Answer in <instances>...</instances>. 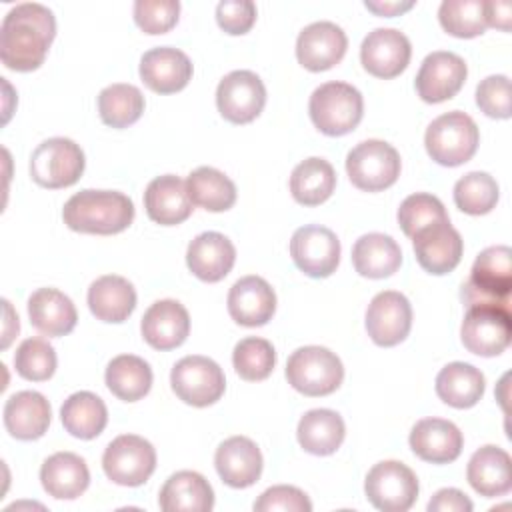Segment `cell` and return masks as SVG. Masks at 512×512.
Returning <instances> with one entry per match:
<instances>
[{"label": "cell", "instance_id": "11", "mask_svg": "<svg viewBox=\"0 0 512 512\" xmlns=\"http://www.w3.org/2000/svg\"><path fill=\"white\" fill-rule=\"evenodd\" d=\"M102 468L114 484L140 486L156 468V450L142 436L122 434L106 446Z\"/></svg>", "mask_w": 512, "mask_h": 512}, {"label": "cell", "instance_id": "34", "mask_svg": "<svg viewBox=\"0 0 512 512\" xmlns=\"http://www.w3.org/2000/svg\"><path fill=\"white\" fill-rule=\"evenodd\" d=\"M346 426L338 412L328 408L308 410L298 422V442L300 446L314 456L334 454L344 442Z\"/></svg>", "mask_w": 512, "mask_h": 512}, {"label": "cell", "instance_id": "21", "mask_svg": "<svg viewBox=\"0 0 512 512\" xmlns=\"http://www.w3.org/2000/svg\"><path fill=\"white\" fill-rule=\"evenodd\" d=\"M140 78L142 82L158 92L172 94L182 88L192 78V62L190 58L172 46H158L140 58Z\"/></svg>", "mask_w": 512, "mask_h": 512}, {"label": "cell", "instance_id": "33", "mask_svg": "<svg viewBox=\"0 0 512 512\" xmlns=\"http://www.w3.org/2000/svg\"><path fill=\"white\" fill-rule=\"evenodd\" d=\"M352 264L364 278L392 276L402 264V250L398 242L382 232L360 236L352 246Z\"/></svg>", "mask_w": 512, "mask_h": 512}, {"label": "cell", "instance_id": "1", "mask_svg": "<svg viewBox=\"0 0 512 512\" xmlns=\"http://www.w3.org/2000/svg\"><path fill=\"white\" fill-rule=\"evenodd\" d=\"M54 36L56 20L50 8L38 2L16 4L0 28L2 64L16 72L40 68Z\"/></svg>", "mask_w": 512, "mask_h": 512}, {"label": "cell", "instance_id": "13", "mask_svg": "<svg viewBox=\"0 0 512 512\" xmlns=\"http://www.w3.org/2000/svg\"><path fill=\"white\" fill-rule=\"evenodd\" d=\"M266 88L252 70H234L226 74L216 88L218 112L232 124H248L262 112Z\"/></svg>", "mask_w": 512, "mask_h": 512}, {"label": "cell", "instance_id": "40", "mask_svg": "<svg viewBox=\"0 0 512 512\" xmlns=\"http://www.w3.org/2000/svg\"><path fill=\"white\" fill-rule=\"evenodd\" d=\"M98 112L104 124L126 128L142 116L144 96L140 88L132 84H110L98 94Z\"/></svg>", "mask_w": 512, "mask_h": 512}, {"label": "cell", "instance_id": "45", "mask_svg": "<svg viewBox=\"0 0 512 512\" xmlns=\"http://www.w3.org/2000/svg\"><path fill=\"white\" fill-rule=\"evenodd\" d=\"M440 220H448L446 208L436 196L426 192L410 194L398 208V224L408 238Z\"/></svg>", "mask_w": 512, "mask_h": 512}, {"label": "cell", "instance_id": "53", "mask_svg": "<svg viewBox=\"0 0 512 512\" xmlns=\"http://www.w3.org/2000/svg\"><path fill=\"white\" fill-rule=\"evenodd\" d=\"M2 304H4V312H6V324H4V342H2V348H8V344L12 342V338L18 334L20 324H18V316H14V312H12L10 302H8V300H4Z\"/></svg>", "mask_w": 512, "mask_h": 512}, {"label": "cell", "instance_id": "3", "mask_svg": "<svg viewBox=\"0 0 512 512\" xmlns=\"http://www.w3.org/2000/svg\"><path fill=\"white\" fill-rule=\"evenodd\" d=\"M512 292V250L508 246H490L482 250L462 286V300L470 306L510 308Z\"/></svg>", "mask_w": 512, "mask_h": 512}, {"label": "cell", "instance_id": "10", "mask_svg": "<svg viewBox=\"0 0 512 512\" xmlns=\"http://www.w3.org/2000/svg\"><path fill=\"white\" fill-rule=\"evenodd\" d=\"M170 384L182 402L196 408L218 402L226 390L222 368L212 358L198 354L184 356L174 364L170 372Z\"/></svg>", "mask_w": 512, "mask_h": 512}, {"label": "cell", "instance_id": "29", "mask_svg": "<svg viewBox=\"0 0 512 512\" xmlns=\"http://www.w3.org/2000/svg\"><path fill=\"white\" fill-rule=\"evenodd\" d=\"M40 482L48 496L58 500H74L90 484V472L74 452H56L48 456L40 468Z\"/></svg>", "mask_w": 512, "mask_h": 512}, {"label": "cell", "instance_id": "20", "mask_svg": "<svg viewBox=\"0 0 512 512\" xmlns=\"http://www.w3.org/2000/svg\"><path fill=\"white\" fill-rule=\"evenodd\" d=\"M462 444L460 428L444 418H422L410 432L412 452L432 464L454 462L462 452Z\"/></svg>", "mask_w": 512, "mask_h": 512}, {"label": "cell", "instance_id": "8", "mask_svg": "<svg viewBox=\"0 0 512 512\" xmlns=\"http://www.w3.org/2000/svg\"><path fill=\"white\" fill-rule=\"evenodd\" d=\"M82 148L62 136H54L38 144L30 158V176L44 188H66L78 182L84 172Z\"/></svg>", "mask_w": 512, "mask_h": 512}, {"label": "cell", "instance_id": "49", "mask_svg": "<svg viewBox=\"0 0 512 512\" xmlns=\"http://www.w3.org/2000/svg\"><path fill=\"white\" fill-rule=\"evenodd\" d=\"M216 22L228 34H246L256 22V4L252 0H222L216 6Z\"/></svg>", "mask_w": 512, "mask_h": 512}, {"label": "cell", "instance_id": "17", "mask_svg": "<svg viewBox=\"0 0 512 512\" xmlns=\"http://www.w3.org/2000/svg\"><path fill=\"white\" fill-rule=\"evenodd\" d=\"M412 244L418 264L436 276L452 272L460 264L464 252L462 236L450 224V218L418 230L412 236Z\"/></svg>", "mask_w": 512, "mask_h": 512}, {"label": "cell", "instance_id": "48", "mask_svg": "<svg viewBox=\"0 0 512 512\" xmlns=\"http://www.w3.org/2000/svg\"><path fill=\"white\" fill-rule=\"evenodd\" d=\"M256 512H310L312 502L296 486H272L254 502Z\"/></svg>", "mask_w": 512, "mask_h": 512}, {"label": "cell", "instance_id": "4", "mask_svg": "<svg viewBox=\"0 0 512 512\" xmlns=\"http://www.w3.org/2000/svg\"><path fill=\"white\" fill-rule=\"evenodd\" d=\"M308 112L322 134L344 136L360 124L364 100L360 90L348 82H324L312 92Z\"/></svg>", "mask_w": 512, "mask_h": 512}, {"label": "cell", "instance_id": "15", "mask_svg": "<svg viewBox=\"0 0 512 512\" xmlns=\"http://www.w3.org/2000/svg\"><path fill=\"white\" fill-rule=\"evenodd\" d=\"M466 76L468 68L464 58L454 52L436 50L422 60L414 86L424 102L438 104L454 98L464 86Z\"/></svg>", "mask_w": 512, "mask_h": 512}, {"label": "cell", "instance_id": "37", "mask_svg": "<svg viewBox=\"0 0 512 512\" xmlns=\"http://www.w3.org/2000/svg\"><path fill=\"white\" fill-rule=\"evenodd\" d=\"M336 188V172L324 158L302 160L290 174V192L298 204L318 206L326 202Z\"/></svg>", "mask_w": 512, "mask_h": 512}, {"label": "cell", "instance_id": "42", "mask_svg": "<svg viewBox=\"0 0 512 512\" xmlns=\"http://www.w3.org/2000/svg\"><path fill=\"white\" fill-rule=\"evenodd\" d=\"M500 196L498 182L488 172H468L454 184V204L472 216L488 214Z\"/></svg>", "mask_w": 512, "mask_h": 512}, {"label": "cell", "instance_id": "14", "mask_svg": "<svg viewBox=\"0 0 512 512\" xmlns=\"http://www.w3.org/2000/svg\"><path fill=\"white\" fill-rule=\"evenodd\" d=\"M290 256L306 276L326 278L338 268L340 240L330 228L308 224L292 234Z\"/></svg>", "mask_w": 512, "mask_h": 512}, {"label": "cell", "instance_id": "35", "mask_svg": "<svg viewBox=\"0 0 512 512\" xmlns=\"http://www.w3.org/2000/svg\"><path fill=\"white\" fill-rule=\"evenodd\" d=\"M484 388V374L468 362H450L436 376V394L452 408H472Z\"/></svg>", "mask_w": 512, "mask_h": 512}, {"label": "cell", "instance_id": "25", "mask_svg": "<svg viewBox=\"0 0 512 512\" xmlns=\"http://www.w3.org/2000/svg\"><path fill=\"white\" fill-rule=\"evenodd\" d=\"M144 340L156 350L178 348L190 332L188 310L178 300H158L142 316Z\"/></svg>", "mask_w": 512, "mask_h": 512}, {"label": "cell", "instance_id": "44", "mask_svg": "<svg viewBox=\"0 0 512 512\" xmlns=\"http://www.w3.org/2000/svg\"><path fill=\"white\" fill-rule=\"evenodd\" d=\"M14 368L24 380L44 382L56 372V352L44 338H26L16 348Z\"/></svg>", "mask_w": 512, "mask_h": 512}, {"label": "cell", "instance_id": "16", "mask_svg": "<svg viewBox=\"0 0 512 512\" xmlns=\"http://www.w3.org/2000/svg\"><path fill=\"white\" fill-rule=\"evenodd\" d=\"M412 328V306L396 290L378 292L366 310V332L374 344L390 348L400 344Z\"/></svg>", "mask_w": 512, "mask_h": 512}, {"label": "cell", "instance_id": "52", "mask_svg": "<svg viewBox=\"0 0 512 512\" xmlns=\"http://www.w3.org/2000/svg\"><path fill=\"white\" fill-rule=\"evenodd\" d=\"M364 6L368 10H372L374 14H378V16H398L406 10H410L414 6V2H398V0H394V2H384V0L372 2V0H366Z\"/></svg>", "mask_w": 512, "mask_h": 512}, {"label": "cell", "instance_id": "31", "mask_svg": "<svg viewBox=\"0 0 512 512\" xmlns=\"http://www.w3.org/2000/svg\"><path fill=\"white\" fill-rule=\"evenodd\" d=\"M158 504L164 512H208L214 506V490L202 474L180 470L164 482Z\"/></svg>", "mask_w": 512, "mask_h": 512}, {"label": "cell", "instance_id": "22", "mask_svg": "<svg viewBox=\"0 0 512 512\" xmlns=\"http://www.w3.org/2000/svg\"><path fill=\"white\" fill-rule=\"evenodd\" d=\"M276 310V294L260 276L236 280L228 292V312L240 326H264Z\"/></svg>", "mask_w": 512, "mask_h": 512}, {"label": "cell", "instance_id": "36", "mask_svg": "<svg viewBox=\"0 0 512 512\" xmlns=\"http://www.w3.org/2000/svg\"><path fill=\"white\" fill-rule=\"evenodd\" d=\"M60 420L66 432H70L74 438L92 440L106 428L108 410L100 396L88 390H80L64 400L60 408Z\"/></svg>", "mask_w": 512, "mask_h": 512}, {"label": "cell", "instance_id": "9", "mask_svg": "<svg viewBox=\"0 0 512 512\" xmlns=\"http://www.w3.org/2000/svg\"><path fill=\"white\" fill-rule=\"evenodd\" d=\"M416 474L398 460H384L370 468L364 492L370 504L382 512H406L418 498Z\"/></svg>", "mask_w": 512, "mask_h": 512}, {"label": "cell", "instance_id": "47", "mask_svg": "<svg viewBox=\"0 0 512 512\" xmlns=\"http://www.w3.org/2000/svg\"><path fill=\"white\" fill-rule=\"evenodd\" d=\"M476 104L490 118H510V80L504 74L484 78L476 88Z\"/></svg>", "mask_w": 512, "mask_h": 512}, {"label": "cell", "instance_id": "26", "mask_svg": "<svg viewBox=\"0 0 512 512\" xmlns=\"http://www.w3.org/2000/svg\"><path fill=\"white\" fill-rule=\"evenodd\" d=\"M4 426L16 440L42 438L52 420L50 402L34 390L12 394L4 404Z\"/></svg>", "mask_w": 512, "mask_h": 512}, {"label": "cell", "instance_id": "28", "mask_svg": "<svg viewBox=\"0 0 512 512\" xmlns=\"http://www.w3.org/2000/svg\"><path fill=\"white\" fill-rule=\"evenodd\" d=\"M470 486L486 498H496L512 488V460L506 450L494 444L478 448L466 468Z\"/></svg>", "mask_w": 512, "mask_h": 512}, {"label": "cell", "instance_id": "38", "mask_svg": "<svg viewBox=\"0 0 512 512\" xmlns=\"http://www.w3.org/2000/svg\"><path fill=\"white\" fill-rule=\"evenodd\" d=\"M106 386L116 398L136 402L150 392L152 370L140 356L120 354L106 366Z\"/></svg>", "mask_w": 512, "mask_h": 512}, {"label": "cell", "instance_id": "50", "mask_svg": "<svg viewBox=\"0 0 512 512\" xmlns=\"http://www.w3.org/2000/svg\"><path fill=\"white\" fill-rule=\"evenodd\" d=\"M470 498L458 488H442L428 502V512H472Z\"/></svg>", "mask_w": 512, "mask_h": 512}, {"label": "cell", "instance_id": "2", "mask_svg": "<svg viewBox=\"0 0 512 512\" xmlns=\"http://www.w3.org/2000/svg\"><path fill=\"white\" fill-rule=\"evenodd\" d=\"M64 224L82 234H118L134 220L132 200L116 190H80L62 210Z\"/></svg>", "mask_w": 512, "mask_h": 512}, {"label": "cell", "instance_id": "43", "mask_svg": "<svg viewBox=\"0 0 512 512\" xmlns=\"http://www.w3.org/2000/svg\"><path fill=\"white\" fill-rule=\"evenodd\" d=\"M232 364L240 378L248 382L266 380L276 366V350L266 338H242L232 352Z\"/></svg>", "mask_w": 512, "mask_h": 512}, {"label": "cell", "instance_id": "23", "mask_svg": "<svg viewBox=\"0 0 512 512\" xmlns=\"http://www.w3.org/2000/svg\"><path fill=\"white\" fill-rule=\"evenodd\" d=\"M214 466L224 484L232 488H248L262 474V452L246 436L224 440L214 454Z\"/></svg>", "mask_w": 512, "mask_h": 512}, {"label": "cell", "instance_id": "51", "mask_svg": "<svg viewBox=\"0 0 512 512\" xmlns=\"http://www.w3.org/2000/svg\"><path fill=\"white\" fill-rule=\"evenodd\" d=\"M510 2H486V16H488V26L500 28V30H510Z\"/></svg>", "mask_w": 512, "mask_h": 512}, {"label": "cell", "instance_id": "24", "mask_svg": "<svg viewBox=\"0 0 512 512\" xmlns=\"http://www.w3.org/2000/svg\"><path fill=\"white\" fill-rule=\"evenodd\" d=\"M194 202L188 194L186 182L174 174L156 176L144 192V208L150 220L162 226H176L190 214Z\"/></svg>", "mask_w": 512, "mask_h": 512}, {"label": "cell", "instance_id": "6", "mask_svg": "<svg viewBox=\"0 0 512 512\" xmlns=\"http://www.w3.org/2000/svg\"><path fill=\"white\" fill-rule=\"evenodd\" d=\"M288 384L304 396H326L338 390L344 378L340 358L324 346H302L286 362Z\"/></svg>", "mask_w": 512, "mask_h": 512}, {"label": "cell", "instance_id": "19", "mask_svg": "<svg viewBox=\"0 0 512 512\" xmlns=\"http://www.w3.org/2000/svg\"><path fill=\"white\" fill-rule=\"evenodd\" d=\"M348 48L346 32L328 20L308 24L296 40V58L310 72H322L336 66Z\"/></svg>", "mask_w": 512, "mask_h": 512}, {"label": "cell", "instance_id": "32", "mask_svg": "<svg viewBox=\"0 0 512 512\" xmlns=\"http://www.w3.org/2000/svg\"><path fill=\"white\" fill-rule=\"evenodd\" d=\"M88 308L102 322H124L136 308V290L122 276H100L88 288Z\"/></svg>", "mask_w": 512, "mask_h": 512}, {"label": "cell", "instance_id": "46", "mask_svg": "<svg viewBox=\"0 0 512 512\" xmlns=\"http://www.w3.org/2000/svg\"><path fill=\"white\" fill-rule=\"evenodd\" d=\"M180 14L178 0H136L134 22L146 34H164L176 26Z\"/></svg>", "mask_w": 512, "mask_h": 512}, {"label": "cell", "instance_id": "7", "mask_svg": "<svg viewBox=\"0 0 512 512\" xmlns=\"http://www.w3.org/2000/svg\"><path fill=\"white\" fill-rule=\"evenodd\" d=\"M400 154L384 140H364L346 156L350 182L364 192H380L392 186L400 176Z\"/></svg>", "mask_w": 512, "mask_h": 512}, {"label": "cell", "instance_id": "5", "mask_svg": "<svg viewBox=\"0 0 512 512\" xmlns=\"http://www.w3.org/2000/svg\"><path fill=\"white\" fill-rule=\"evenodd\" d=\"M480 132L476 122L460 112H446L430 122L424 134L428 156L442 166H460L468 162L478 148Z\"/></svg>", "mask_w": 512, "mask_h": 512}, {"label": "cell", "instance_id": "30", "mask_svg": "<svg viewBox=\"0 0 512 512\" xmlns=\"http://www.w3.org/2000/svg\"><path fill=\"white\" fill-rule=\"evenodd\" d=\"M30 324L46 336H66L74 330L78 314L74 302L56 288H38L28 298Z\"/></svg>", "mask_w": 512, "mask_h": 512}, {"label": "cell", "instance_id": "12", "mask_svg": "<svg viewBox=\"0 0 512 512\" xmlns=\"http://www.w3.org/2000/svg\"><path fill=\"white\" fill-rule=\"evenodd\" d=\"M512 316L502 306H470L460 328L462 344L478 356H498L510 344Z\"/></svg>", "mask_w": 512, "mask_h": 512}, {"label": "cell", "instance_id": "41", "mask_svg": "<svg viewBox=\"0 0 512 512\" xmlns=\"http://www.w3.org/2000/svg\"><path fill=\"white\" fill-rule=\"evenodd\" d=\"M442 28L456 38H474L488 28L484 0H444L438 8Z\"/></svg>", "mask_w": 512, "mask_h": 512}, {"label": "cell", "instance_id": "18", "mask_svg": "<svg viewBox=\"0 0 512 512\" xmlns=\"http://www.w3.org/2000/svg\"><path fill=\"white\" fill-rule=\"evenodd\" d=\"M410 56V40L396 28H376L368 32L360 46V60L364 70L384 80L404 72Z\"/></svg>", "mask_w": 512, "mask_h": 512}, {"label": "cell", "instance_id": "27", "mask_svg": "<svg viewBox=\"0 0 512 512\" xmlns=\"http://www.w3.org/2000/svg\"><path fill=\"white\" fill-rule=\"evenodd\" d=\"M236 262L234 244L220 232L198 234L186 250L190 272L204 282H220Z\"/></svg>", "mask_w": 512, "mask_h": 512}, {"label": "cell", "instance_id": "39", "mask_svg": "<svg viewBox=\"0 0 512 512\" xmlns=\"http://www.w3.org/2000/svg\"><path fill=\"white\" fill-rule=\"evenodd\" d=\"M188 194L194 204L208 212H224L236 202L234 182L212 166H200L186 180Z\"/></svg>", "mask_w": 512, "mask_h": 512}]
</instances>
